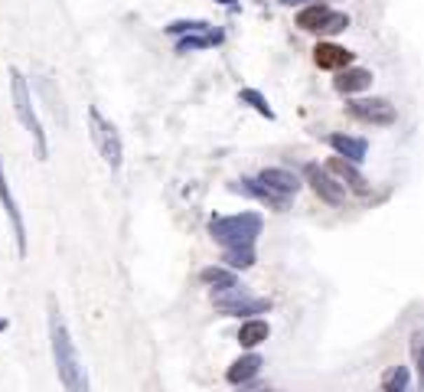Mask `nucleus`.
<instances>
[{"label": "nucleus", "mask_w": 424, "mask_h": 392, "mask_svg": "<svg viewBox=\"0 0 424 392\" xmlns=\"http://www.w3.org/2000/svg\"><path fill=\"white\" fill-rule=\"evenodd\" d=\"M10 92H13V111H17L20 125L27 128V134L33 137V144H36L39 161H46L49 157L46 131H43V121H39L36 108H33V92H29V86H27V76H23L17 66H10Z\"/></svg>", "instance_id": "3"}, {"label": "nucleus", "mask_w": 424, "mask_h": 392, "mask_svg": "<svg viewBox=\"0 0 424 392\" xmlns=\"http://www.w3.org/2000/svg\"><path fill=\"white\" fill-rule=\"evenodd\" d=\"M228 190L242 193V196H252V200L264 203V206H271V210H278V212H284L287 206H291V200H287V196H278L274 190H268V187L258 180V177H242V180H232V183H228Z\"/></svg>", "instance_id": "9"}, {"label": "nucleus", "mask_w": 424, "mask_h": 392, "mask_svg": "<svg viewBox=\"0 0 424 392\" xmlns=\"http://www.w3.org/2000/svg\"><path fill=\"white\" fill-rule=\"evenodd\" d=\"M264 229L261 212H235V216H212L209 219V236L222 245V262L232 271L254 265V242Z\"/></svg>", "instance_id": "1"}, {"label": "nucleus", "mask_w": 424, "mask_h": 392, "mask_svg": "<svg viewBox=\"0 0 424 392\" xmlns=\"http://www.w3.org/2000/svg\"><path fill=\"white\" fill-rule=\"evenodd\" d=\"M330 13H333V10L327 7V4H307V7L297 13V27L307 29V33H320V27L327 23Z\"/></svg>", "instance_id": "18"}, {"label": "nucleus", "mask_w": 424, "mask_h": 392, "mask_svg": "<svg viewBox=\"0 0 424 392\" xmlns=\"http://www.w3.org/2000/svg\"><path fill=\"white\" fill-rule=\"evenodd\" d=\"M222 7H228V10H238V0H219Z\"/></svg>", "instance_id": "25"}, {"label": "nucleus", "mask_w": 424, "mask_h": 392, "mask_svg": "<svg viewBox=\"0 0 424 392\" xmlns=\"http://www.w3.org/2000/svg\"><path fill=\"white\" fill-rule=\"evenodd\" d=\"M206 27H212L209 20H173V23L163 27V33L177 39V36H186V33H196V29H206Z\"/></svg>", "instance_id": "22"}, {"label": "nucleus", "mask_w": 424, "mask_h": 392, "mask_svg": "<svg viewBox=\"0 0 424 392\" xmlns=\"http://www.w3.org/2000/svg\"><path fill=\"white\" fill-rule=\"evenodd\" d=\"M226 39V33L216 27L196 29V33H186V36H177V53H199V49H212Z\"/></svg>", "instance_id": "15"}, {"label": "nucleus", "mask_w": 424, "mask_h": 392, "mask_svg": "<svg viewBox=\"0 0 424 392\" xmlns=\"http://www.w3.org/2000/svg\"><path fill=\"white\" fill-rule=\"evenodd\" d=\"M327 170L336 177L343 187H349V190H356V193H362L366 196L369 193V180L362 177V170H359L356 163H349V161H343V157H333L330 163H327Z\"/></svg>", "instance_id": "14"}, {"label": "nucleus", "mask_w": 424, "mask_h": 392, "mask_svg": "<svg viewBox=\"0 0 424 392\" xmlns=\"http://www.w3.org/2000/svg\"><path fill=\"white\" fill-rule=\"evenodd\" d=\"M281 7H301V4H307V0H278Z\"/></svg>", "instance_id": "24"}, {"label": "nucleus", "mask_w": 424, "mask_h": 392, "mask_svg": "<svg viewBox=\"0 0 424 392\" xmlns=\"http://www.w3.org/2000/svg\"><path fill=\"white\" fill-rule=\"evenodd\" d=\"M346 27H349V17H346V13H336V10H333L330 17H327V23L320 27V33H339V29H346Z\"/></svg>", "instance_id": "23"}, {"label": "nucleus", "mask_w": 424, "mask_h": 392, "mask_svg": "<svg viewBox=\"0 0 424 392\" xmlns=\"http://www.w3.org/2000/svg\"><path fill=\"white\" fill-rule=\"evenodd\" d=\"M261 366H264V360H261L258 353H242L235 363L228 366L226 379H228L232 386H245V383H252L254 376L261 373Z\"/></svg>", "instance_id": "16"}, {"label": "nucleus", "mask_w": 424, "mask_h": 392, "mask_svg": "<svg viewBox=\"0 0 424 392\" xmlns=\"http://www.w3.org/2000/svg\"><path fill=\"white\" fill-rule=\"evenodd\" d=\"M199 281H203V285H209L212 291H216V288L235 285L238 275L232 271V268H216V265H212V268H203V271H199Z\"/></svg>", "instance_id": "20"}, {"label": "nucleus", "mask_w": 424, "mask_h": 392, "mask_svg": "<svg viewBox=\"0 0 424 392\" xmlns=\"http://www.w3.org/2000/svg\"><path fill=\"white\" fill-rule=\"evenodd\" d=\"M212 304L222 317H252V314H264L271 311V301L268 297H254L242 281L228 288H216L212 291Z\"/></svg>", "instance_id": "4"}, {"label": "nucleus", "mask_w": 424, "mask_h": 392, "mask_svg": "<svg viewBox=\"0 0 424 392\" xmlns=\"http://www.w3.org/2000/svg\"><path fill=\"white\" fill-rule=\"evenodd\" d=\"M268 337H271V327H268V320H261V317H248L245 324L238 327L235 340L245 346V350H254V346H261Z\"/></svg>", "instance_id": "17"}, {"label": "nucleus", "mask_w": 424, "mask_h": 392, "mask_svg": "<svg viewBox=\"0 0 424 392\" xmlns=\"http://www.w3.org/2000/svg\"><path fill=\"white\" fill-rule=\"evenodd\" d=\"M238 102H242V105H252L261 118L274 121V108H271V102H268V98H264L261 92H258V88H242V92H238Z\"/></svg>", "instance_id": "21"}, {"label": "nucleus", "mask_w": 424, "mask_h": 392, "mask_svg": "<svg viewBox=\"0 0 424 392\" xmlns=\"http://www.w3.org/2000/svg\"><path fill=\"white\" fill-rule=\"evenodd\" d=\"M382 392H411V370L408 366H392L382 379Z\"/></svg>", "instance_id": "19"}, {"label": "nucleus", "mask_w": 424, "mask_h": 392, "mask_svg": "<svg viewBox=\"0 0 424 392\" xmlns=\"http://www.w3.org/2000/svg\"><path fill=\"white\" fill-rule=\"evenodd\" d=\"M88 128H92V141L95 147H98V154L104 157V163L111 167V170H121L124 163V144H121V134H118V128L108 121V118H102V111L98 108H88Z\"/></svg>", "instance_id": "5"}, {"label": "nucleus", "mask_w": 424, "mask_h": 392, "mask_svg": "<svg viewBox=\"0 0 424 392\" xmlns=\"http://www.w3.org/2000/svg\"><path fill=\"white\" fill-rule=\"evenodd\" d=\"M0 206H4V212H7V219H10V229H13V239H17L20 259H27V222H23V212H20V206H17V196H13V190H10L4 161H0Z\"/></svg>", "instance_id": "8"}, {"label": "nucleus", "mask_w": 424, "mask_h": 392, "mask_svg": "<svg viewBox=\"0 0 424 392\" xmlns=\"http://www.w3.org/2000/svg\"><path fill=\"white\" fill-rule=\"evenodd\" d=\"M258 180L268 187V190H274L278 196H297V190H301V177L294 170H287V167H264L261 173H258Z\"/></svg>", "instance_id": "10"}, {"label": "nucleus", "mask_w": 424, "mask_h": 392, "mask_svg": "<svg viewBox=\"0 0 424 392\" xmlns=\"http://www.w3.org/2000/svg\"><path fill=\"white\" fill-rule=\"evenodd\" d=\"M49 346H53V363H56L59 383L66 386V392H92L88 373L82 366V356L76 350V340L69 334V324L62 311H59L56 297H49Z\"/></svg>", "instance_id": "2"}, {"label": "nucleus", "mask_w": 424, "mask_h": 392, "mask_svg": "<svg viewBox=\"0 0 424 392\" xmlns=\"http://www.w3.org/2000/svg\"><path fill=\"white\" fill-rule=\"evenodd\" d=\"M327 144H330L333 151H336V157H343V161L356 163V167H359V163H366V154H369L366 137H353V134H330Z\"/></svg>", "instance_id": "12"}, {"label": "nucleus", "mask_w": 424, "mask_h": 392, "mask_svg": "<svg viewBox=\"0 0 424 392\" xmlns=\"http://www.w3.org/2000/svg\"><path fill=\"white\" fill-rule=\"evenodd\" d=\"M4 327H7V320H4V317H0V330H4Z\"/></svg>", "instance_id": "26"}, {"label": "nucleus", "mask_w": 424, "mask_h": 392, "mask_svg": "<svg viewBox=\"0 0 424 392\" xmlns=\"http://www.w3.org/2000/svg\"><path fill=\"white\" fill-rule=\"evenodd\" d=\"M372 72L362 66H346L339 69L336 79H333V88H336L339 95H359V92H366L369 86H372Z\"/></svg>", "instance_id": "11"}, {"label": "nucleus", "mask_w": 424, "mask_h": 392, "mask_svg": "<svg viewBox=\"0 0 424 392\" xmlns=\"http://www.w3.org/2000/svg\"><path fill=\"white\" fill-rule=\"evenodd\" d=\"M303 180L310 183V190L317 193L323 203H330V206H343V203H346V187H343L327 167H320V163H303Z\"/></svg>", "instance_id": "7"}, {"label": "nucleus", "mask_w": 424, "mask_h": 392, "mask_svg": "<svg viewBox=\"0 0 424 392\" xmlns=\"http://www.w3.org/2000/svg\"><path fill=\"white\" fill-rule=\"evenodd\" d=\"M346 111L362 125H376V128H388L395 125V105L388 98H353L346 105Z\"/></svg>", "instance_id": "6"}, {"label": "nucleus", "mask_w": 424, "mask_h": 392, "mask_svg": "<svg viewBox=\"0 0 424 392\" xmlns=\"http://www.w3.org/2000/svg\"><path fill=\"white\" fill-rule=\"evenodd\" d=\"M313 62L320 69L339 72V69L353 66V53H349L346 46H339V43H317V46H313Z\"/></svg>", "instance_id": "13"}]
</instances>
